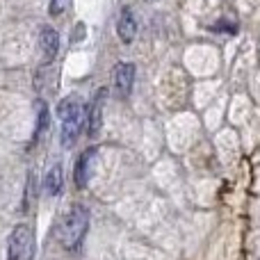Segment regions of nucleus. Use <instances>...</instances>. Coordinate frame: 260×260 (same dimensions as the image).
Returning <instances> with one entry per match:
<instances>
[{
	"label": "nucleus",
	"mask_w": 260,
	"mask_h": 260,
	"mask_svg": "<svg viewBox=\"0 0 260 260\" xmlns=\"http://www.w3.org/2000/svg\"><path fill=\"white\" fill-rule=\"evenodd\" d=\"M87 229H89V210L82 203H73L59 217L57 226H55V238L67 251H78L80 244L85 242Z\"/></svg>",
	"instance_id": "obj_1"
},
{
	"label": "nucleus",
	"mask_w": 260,
	"mask_h": 260,
	"mask_svg": "<svg viewBox=\"0 0 260 260\" xmlns=\"http://www.w3.org/2000/svg\"><path fill=\"white\" fill-rule=\"evenodd\" d=\"M57 117L62 121V133H59V142L64 148H73L80 137L82 128L87 126V110L82 103H78V96H67L62 103L57 105Z\"/></svg>",
	"instance_id": "obj_2"
},
{
	"label": "nucleus",
	"mask_w": 260,
	"mask_h": 260,
	"mask_svg": "<svg viewBox=\"0 0 260 260\" xmlns=\"http://www.w3.org/2000/svg\"><path fill=\"white\" fill-rule=\"evenodd\" d=\"M37 240L30 224H16L7 240V258L5 260H32Z\"/></svg>",
	"instance_id": "obj_3"
},
{
	"label": "nucleus",
	"mask_w": 260,
	"mask_h": 260,
	"mask_svg": "<svg viewBox=\"0 0 260 260\" xmlns=\"http://www.w3.org/2000/svg\"><path fill=\"white\" fill-rule=\"evenodd\" d=\"M135 78H137V69H135V64L119 62L117 67H114L112 85H114V94H117L119 99H128L130 96L133 85H135Z\"/></svg>",
	"instance_id": "obj_4"
},
{
	"label": "nucleus",
	"mask_w": 260,
	"mask_h": 260,
	"mask_svg": "<svg viewBox=\"0 0 260 260\" xmlns=\"http://www.w3.org/2000/svg\"><path fill=\"white\" fill-rule=\"evenodd\" d=\"M96 155H99V148L89 146V148L82 151L80 157H78L76 167H73V178H76V187L78 189H85L87 185H89L91 171H94V165H96Z\"/></svg>",
	"instance_id": "obj_5"
},
{
	"label": "nucleus",
	"mask_w": 260,
	"mask_h": 260,
	"mask_svg": "<svg viewBox=\"0 0 260 260\" xmlns=\"http://www.w3.org/2000/svg\"><path fill=\"white\" fill-rule=\"evenodd\" d=\"M105 96H108V89H99L94 94V101H91L89 110H87V133H89V137H96L101 130V123H103Z\"/></svg>",
	"instance_id": "obj_6"
},
{
	"label": "nucleus",
	"mask_w": 260,
	"mask_h": 260,
	"mask_svg": "<svg viewBox=\"0 0 260 260\" xmlns=\"http://www.w3.org/2000/svg\"><path fill=\"white\" fill-rule=\"evenodd\" d=\"M59 50V35L55 32V27L44 25L39 30V53L44 57V62H53L57 57Z\"/></svg>",
	"instance_id": "obj_7"
},
{
	"label": "nucleus",
	"mask_w": 260,
	"mask_h": 260,
	"mask_svg": "<svg viewBox=\"0 0 260 260\" xmlns=\"http://www.w3.org/2000/svg\"><path fill=\"white\" fill-rule=\"evenodd\" d=\"M117 35L123 44H133L135 37H137V16L133 14L130 7L121 9V16L117 21Z\"/></svg>",
	"instance_id": "obj_8"
},
{
	"label": "nucleus",
	"mask_w": 260,
	"mask_h": 260,
	"mask_svg": "<svg viewBox=\"0 0 260 260\" xmlns=\"http://www.w3.org/2000/svg\"><path fill=\"white\" fill-rule=\"evenodd\" d=\"M44 187H46V194L50 197H57L64 187V176H62V167L55 165L53 169L46 174V180H44Z\"/></svg>",
	"instance_id": "obj_9"
},
{
	"label": "nucleus",
	"mask_w": 260,
	"mask_h": 260,
	"mask_svg": "<svg viewBox=\"0 0 260 260\" xmlns=\"http://www.w3.org/2000/svg\"><path fill=\"white\" fill-rule=\"evenodd\" d=\"M44 130H48V108H46L44 101H37V130H35V135H32L30 146H35V144L39 142V137L44 135Z\"/></svg>",
	"instance_id": "obj_10"
},
{
	"label": "nucleus",
	"mask_w": 260,
	"mask_h": 260,
	"mask_svg": "<svg viewBox=\"0 0 260 260\" xmlns=\"http://www.w3.org/2000/svg\"><path fill=\"white\" fill-rule=\"evenodd\" d=\"M210 30L212 32H229V35H235L238 32V23H233V21H226V18H221L219 23H215V25H210Z\"/></svg>",
	"instance_id": "obj_11"
},
{
	"label": "nucleus",
	"mask_w": 260,
	"mask_h": 260,
	"mask_svg": "<svg viewBox=\"0 0 260 260\" xmlns=\"http://www.w3.org/2000/svg\"><path fill=\"white\" fill-rule=\"evenodd\" d=\"M64 5H67V0H48V9L53 16H57L59 12L64 9Z\"/></svg>",
	"instance_id": "obj_12"
},
{
	"label": "nucleus",
	"mask_w": 260,
	"mask_h": 260,
	"mask_svg": "<svg viewBox=\"0 0 260 260\" xmlns=\"http://www.w3.org/2000/svg\"><path fill=\"white\" fill-rule=\"evenodd\" d=\"M87 37V27L85 23H76V35H73V41H80Z\"/></svg>",
	"instance_id": "obj_13"
},
{
	"label": "nucleus",
	"mask_w": 260,
	"mask_h": 260,
	"mask_svg": "<svg viewBox=\"0 0 260 260\" xmlns=\"http://www.w3.org/2000/svg\"><path fill=\"white\" fill-rule=\"evenodd\" d=\"M146 3H155V0H146Z\"/></svg>",
	"instance_id": "obj_14"
}]
</instances>
